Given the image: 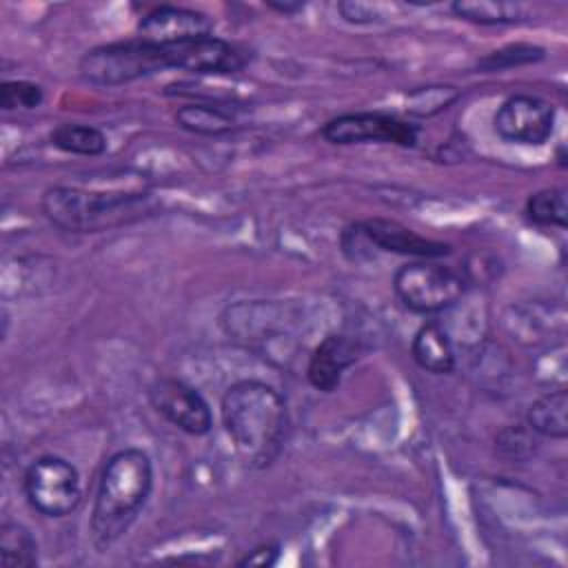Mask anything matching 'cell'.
Listing matches in <instances>:
<instances>
[{
    "instance_id": "cell-1",
    "label": "cell",
    "mask_w": 568,
    "mask_h": 568,
    "mask_svg": "<svg viewBox=\"0 0 568 568\" xmlns=\"http://www.w3.org/2000/svg\"><path fill=\"white\" fill-rule=\"evenodd\" d=\"M220 417L246 464L264 468L280 455L288 430V408L275 386L262 379L233 382L220 399Z\"/></svg>"
},
{
    "instance_id": "cell-2",
    "label": "cell",
    "mask_w": 568,
    "mask_h": 568,
    "mask_svg": "<svg viewBox=\"0 0 568 568\" xmlns=\"http://www.w3.org/2000/svg\"><path fill=\"white\" fill-rule=\"evenodd\" d=\"M153 493V462L135 446L113 453L102 473L89 519L91 539L100 552L129 532Z\"/></svg>"
},
{
    "instance_id": "cell-3",
    "label": "cell",
    "mask_w": 568,
    "mask_h": 568,
    "mask_svg": "<svg viewBox=\"0 0 568 568\" xmlns=\"http://www.w3.org/2000/svg\"><path fill=\"white\" fill-rule=\"evenodd\" d=\"M40 211L60 231L100 233L153 215L158 200L146 191H89L58 184L42 193Z\"/></svg>"
},
{
    "instance_id": "cell-4",
    "label": "cell",
    "mask_w": 568,
    "mask_h": 568,
    "mask_svg": "<svg viewBox=\"0 0 568 568\" xmlns=\"http://www.w3.org/2000/svg\"><path fill=\"white\" fill-rule=\"evenodd\" d=\"M169 69L160 42L144 38L106 42L89 49L80 62V75L95 87H122Z\"/></svg>"
},
{
    "instance_id": "cell-5",
    "label": "cell",
    "mask_w": 568,
    "mask_h": 568,
    "mask_svg": "<svg viewBox=\"0 0 568 568\" xmlns=\"http://www.w3.org/2000/svg\"><path fill=\"white\" fill-rule=\"evenodd\" d=\"M464 273L435 260H415L395 271L393 288L397 300L413 313L433 315L455 306L466 293Z\"/></svg>"
},
{
    "instance_id": "cell-6",
    "label": "cell",
    "mask_w": 568,
    "mask_h": 568,
    "mask_svg": "<svg viewBox=\"0 0 568 568\" xmlns=\"http://www.w3.org/2000/svg\"><path fill=\"white\" fill-rule=\"evenodd\" d=\"M29 506L44 517H67L82 499L78 468L60 455H42L29 464L22 477Z\"/></svg>"
},
{
    "instance_id": "cell-7",
    "label": "cell",
    "mask_w": 568,
    "mask_h": 568,
    "mask_svg": "<svg viewBox=\"0 0 568 568\" xmlns=\"http://www.w3.org/2000/svg\"><path fill=\"white\" fill-rule=\"evenodd\" d=\"M320 135L337 146L348 144H366V142H386L410 149L417 144L419 126L410 124L397 115L382 113V111H357V113H342L331 118L322 129Z\"/></svg>"
},
{
    "instance_id": "cell-8",
    "label": "cell",
    "mask_w": 568,
    "mask_h": 568,
    "mask_svg": "<svg viewBox=\"0 0 568 568\" xmlns=\"http://www.w3.org/2000/svg\"><path fill=\"white\" fill-rule=\"evenodd\" d=\"M555 120L557 109L552 102L530 93H515L497 106L493 115V126L495 133L506 142L541 146L550 140L555 131Z\"/></svg>"
},
{
    "instance_id": "cell-9",
    "label": "cell",
    "mask_w": 568,
    "mask_h": 568,
    "mask_svg": "<svg viewBox=\"0 0 568 568\" xmlns=\"http://www.w3.org/2000/svg\"><path fill=\"white\" fill-rule=\"evenodd\" d=\"M149 404L160 413L169 424L180 428L186 435L202 437L213 428V413L202 393L178 379V377H160L149 390Z\"/></svg>"
},
{
    "instance_id": "cell-10",
    "label": "cell",
    "mask_w": 568,
    "mask_h": 568,
    "mask_svg": "<svg viewBox=\"0 0 568 568\" xmlns=\"http://www.w3.org/2000/svg\"><path fill=\"white\" fill-rule=\"evenodd\" d=\"M160 44L164 49L169 69L197 75H226L246 67V55L235 44L213 33Z\"/></svg>"
},
{
    "instance_id": "cell-11",
    "label": "cell",
    "mask_w": 568,
    "mask_h": 568,
    "mask_svg": "<svg viewBox=\"0 0 568 568\" xmlns=\"http://www.w3.org/2000/svg\"><path fill=\"white\" fill-rule=\"evenodd\" d=\"M362 355V346L355 337L344 333H328L324 335L313 353L308 355L306 364V379L315 390L333 393L346 368H351Z\"/></svg>"
},
{
    "instance_id": "cell-12",
    "label": "cell",
    "mask_w": 568,
    "mask_h": 568,
    "mask_svg": "<svg viewBox=\"0 0 568 568\" xmlns=\"http://www.w3.org/2000/svg\"><path fill=\"white\" fill-rule=\"evenodd\" d=\"M362 237H366L379 251L408 255L417 260H437L450 253V244L424 237L413 229L399 224L397 220L386 217H371L357 226Z\"/></svg>"
},
{
    "instance_id": "cell-13",
    "label": "cell",
    "mask_w": 568,
    "mask_h": 568,
    "mask_svg": "<svg viewBox=\"0 0 568 568\" xmlns=\"http://www.w3.org/2000/svg\"><path fill=\"white\" fill-rule=\"evenodd\" d=\"M138 33L140 38L151 42H178L213 33V22L202 11L175 4H160L138 20Z\"/></svg>"
},
{
    "instance_id": "cell-14",
    "label": "cell",
    "mask_w": 568,
    "mask_h": 568,
    "mask_svg": "<svg viewBox=\"0 0 568 568\" xmlns=\"http://www.w3.org/2000/svg\"><path fill=\"white\" fill-rule=\"evenodd\" d=\"M410 355L422 371L433 375H448L457 364L453 342L437 322H426L417 328L410 342Z\"/></svg>"
},
{
    "instance_id": "cell-15",
    "label": "cell",
    "mask_w": 568,
    "mask_h": 568,
    "mask_svg": "<svg viewBox=\"0 0 568 568\" xmlns=\"http://www.w3.org/2000/svg\"><path fill=\"white\" fill-rule=\"evenodd\" d=\"M526 424L535 435L550 439L568 437V393L566 388H552L539 395L526 413Z\"/></svg>"
},
{
    "instance_id": "cell-16",
    "label": "cell",
    "mask_w": 568,
    "mask_h": 568,
    "mask_svg": "<svg viewBox=\"0 0 568 568\" xmlns=\"http://www.w3.org/2000/svg\"><path fill=\"white\" fill-rule=\"evenodd\" d=\"M175 124L189 133L195 135H226L235 131L237 120L231 111L217 106V104H204V102H191L175 111Z\"/></svg>"
},
{
    "instance_id": "cell-17",
    "label": "cell",
    "mask_w": 568,
    "mask_h": 568,
    "mask_svg": "<svg viewBox=\"0 0 568 568\" xmlns=\"http://www.w3.org/2000/svg\"><path fill=\"white\" fill-rule=\"evenodd\" d=\"M450 11L475 24H515L526 18V7L521 2L506 0H457L450 4Z\"/></svg>"
},
{
    "instance_id": "cell-18",
    "label": "cell",
    "mask_w": 568,
    "mask_h": 568,
    "mask_svg": "<svg viewBox=\"0 0 568 568\" xmlns=\"http://www.w3.org/2000/svg\"><path fill=\"white\" fill-rule=\"evenodd\" d=\"M49 142L62 153H71V155L95 158L106 151V135L98 126L82 124V122L58 124L49 133Z\"/></svg>"
},
{
    "instance_id": "cell-19",
    "label": "cell",
    "mask_w": 568,
    "mask_h": 568,
    "mask_svg": "<svg viewBox=\"0 0 568 568\" xmlns=\"http://www.w3.org/2000/svg\"><path fill=\"white\" fill-rule=\"evenodd\" d=\"M0 566L33 568L38 566V541L20 521H2L0 526Z\"/></svg>"
},
{
    "instance_id": "cell-20",
    "label": "cell",
    "mask_w": 568,
    "mask_h": 568,
    "mask_svg": "<svg viewBox=\"0 0 568 568\" xmlns=\"http://www.w3.org/2000/svg\"><path fill=\"white\" fill-rule=\"evenodd\" d=\"M524 213L535 226H557L566 229L568 224V200L564 186H546L528 195Z\"/></svg>"
},
{
    "instance_id": "cell-21",
    "label": "cell",
    "mask_w": 568,
    "mask_h": 568,
    "mask_svg": "<svg viewBox=\"0 0 568 568\" xmlns=\"http://www.w3.org/2000/svg\"><path fill=\"white\" fill-rule=\"evenodd\" d=\"M544 55H546V51L541 47L517 42V44H506L497 51H490L488 55H484L477 62V69H481L486 73H493V71H504V69L539 62V60H544Z\"/></svg>"
},
{
    "instance_id": "cell-22",
    "label": "cell",
    "mask_w": 568,
    "mask_h": 568,
    "mask_svg": "<svg viewBox=\"0 0 568 568\" xmlns=\"http://www.w3.org/2000/svg\"><path fill=\"white\" fill-rule=\"evenodd\" d=\"M459 98V91L450 84H433V87H419L408 93L406 98V111L419 118L435 115L444 109H448Z\"/></svg>"
},
{
    "instance_id": "cell-23",
    "label": "cell",
    "mask_w": 568,
    "mask_h": 568,
    "mask_svg": "<svg viewBox=\"0 0 568 568\" xmlns=\"http://www.w3.org/2000/svg\"><path fill=\"white\" fill-rule=\"evenodd\" d=\"M535 433L521 424H513V426H506L497 439H495V446H497V453L510 462H524L526 457L532 455L535 450Z\"/></svg>"
},
{
    "instance_id": "cell-24",
    "label": "cell",
    "mask_w": 568,
    "mask_h": 568,
    "mask_svg": "<svg viewBox=\"0 0 568 568\" xmlns=\"http://www.w3.org/2000/svg\"><path fill=\"white\" fill-rule=\"evenodd\" d=\"M44 102V89L29 80H4L0 87V106L13 109H38Z\"/></svg>"
},
{
    "instance_id": "cell-25",
    "label": "cell",
    "mask_w": 568,
    "mask_h": 568,
    "mask_svg": "<svg viewBox=\"0 0 568 568\" xmlns=\"http://www.w3.org/2000/svg\"><path fill=\"white\" fill-rule=\"evenodd\" d=\"M339 16L346 22H355V24H366V22H375L382 18V11L377 4H368V2H357V0H348V2H339L337 4Z\"/></svg>"
},
{
    "instance_id": "cell-26",
    "label": "cell",
    "mask_w": 568,
    "mask_h": 568,
    "mask_svg": "<svg viewBox=\"0 0 568 568\" xmlns=\"http://www.w3.org/2000/svg\"><path fill=\"white\" fill-rule=\"evenodd\" d=\"M277 557H280V548L275 544H262V546L253 548L246 557H242L237 561V566H262V568H266V566H273L277 561Z\"/></svg>"
},
{
    "instance_id": "cell-27",
    "label": "cell",
    "mask_w": 568,
    "mask_h": 568,
    "mask_svg": "<svg viewBox=\"0 0 568 568\" xmlns=\"http://www.w3.org/2000/svg\"><path fill=\"white\" fill-rule=\"evenodd\" d=\"M266 7L273 9V11H277V13L293 16V13H300L306 4H304V2H288V0H284V2H282V0H268Z\"/></svg>"
}]
</instances>
